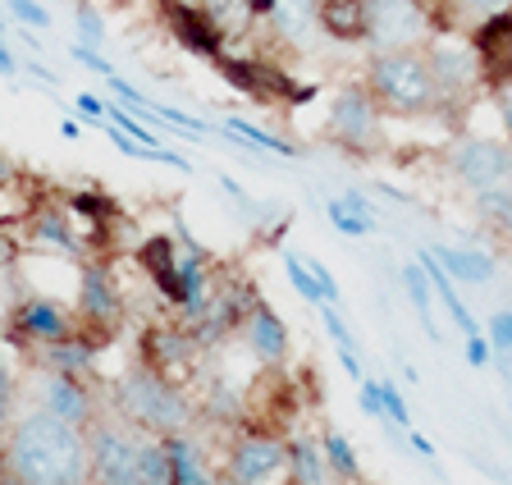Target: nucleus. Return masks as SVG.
I'll return each mask as SVG.
<instances>
[{
    "mask_svg": "<svg viewBox=\"0 0 512 485\" xmlns=\"http://www.w3.org/2000/svg\"><path fill=\"white\" fill-rule=\"evenodd\" d=\"M5 467L19 485H87L92 481L87 431L32 408L5 435Z\"/></svg>",
    "mask_w": 512,
    "mask_h": 485,
    "instance_id": "nucleus-1",
    "label": "nucleus"
},
{
    "mask_svg": "<svg viewBox=\"0 0 512 485\" xmlns=\"http://www.w3.org/2000/svg\"><path fill=\"white\" fill-rule=\"evenodd\" d=\"M115 408L128 426H138L142 435H179L188 431L192 421V403L170 376H160L151 362L128 367L115 385Z\"/></svg>",
    "mask_w": 512,
    "mask_h": 485,
    "instance_id": "nucleus-2",
    "label": "nucleus"
},
{
    "mask_svg": "<svg viewBox=\"0 0 512 485\" xmlns=\"http://www.w3.org/2000/svg\"><path fill=\"white\" fill-rule=\"evenodd\" d=\"M366 87L389 115H426L439 106L435 74H430L426 46H403V51H375L366 65Z\"/></svg>",
    "mask_w": 512,
    "mask_h": 485,
    "instance_id": "nucleus-3",
    "label": "nucleus"
},
{
    "mask_svg": "<svg viewBox=\"0 0 512 485\" xmlns=\"http://www.w3.org/2000/svg\"><path fill=\"white\" fill-rule=\"evenodd\" d=\"M325 138L348 156H375L384 147V115L371 87L343 83L330 97V119H325Z\"/></svg>",
    "mask_w": 512,
    "mask_h": 485,
    "instance_id": "nucleus-4",
    "label": "nucleus"
},
{
    "mask_svg": "<svg viewBox=\"0 0 512 485\" xmlns=\"http://www.w3.org/2000/svg\"><path fill=\"white\" fill-rule=\"evenodd\" d=\"M435 33L439 19L426 0H366V46L371 51L426 46Z\"/></svg>",
    "mask_w": 512,
    "mask_h": 485,
    "instance_id": "nucleus-5",
    "label": "nucleus"
},
{
    "mask_svg": "<svg viewBox=\"0 0 512 485\" xmlns=\"http://www.w3.org/2000/svg\"><path fill=\"white\" fill-rule=\"evenodd\" d=\"M426 60H430V74H435V92H439V106L448 110H467L471 101L480 97L485 87V74H480V60H476V46L458 42V37H430L426 42Z\"/></svg>",
    "mask_w": 512,
    "mask_h": 485,
    "instance_id": "nucleus-6",
    "label": "nucleus"
},
{
    "mask_svg": "<svg viewBox=\"0 0 512 485\" xmlns=\"http://www.w3.org/2000/svg\"><path fill=\"white\" fill-rule=\"evenodd\" d=\"M74 316H78V330L96 335L101 344L115 339V325L124 321V293H119L106 261H83V266H78Z\"/></svg>",
    "mask_w": 512,
    "mask_h": 485,
    "instance_id": "nucleus-7",
    "label": "nucleus"
},
{
    "mask_svg": "<svg viewBox=\"0 0 512 485\" xmlns=\"http://www.w3.org/2000/svg\"><path fill=\"white\" fill-rule=\"evenodd\" d=\"M448 170L458 184H467L471 193L494 184H512V147L494 138H462L448 151Z\"/></svg>",
    "mask_w": 512,
    "mask_h": 485,
    "instance_id": "nucleus-8",
    "label": "nucleus"
},
{
    "mask_svg": "<svg viewBox=\"0 0 512 485\" xmlns=\"http://www.w3.org/2000/svg\"><path fill=\"white\" fill-rule=\"evenodd\" d=\"M215 69H220V78H229V87H238V92H247V97L256 101H307L311 87H293L279 69L261 65V60H252V55H234V51H220L211 60Z\"/></svg>",
    "mask_w": 512,
    "mask_h": 485,
    "instance_id": "nucleus-9",
    "label": "nucleus"
},
{
    "mask_svg": "<svg viewBox=\"0 0 512 485\" xmlns=\"http://www.w3.org/2000/svg\"><path fill=\"white\" fill-rule=\"evenodd\" d=\"M78 330V316L64 307V302L46 298V293H28V298H19V307H14V321H10V339L14 344H55V339H69Z\"/></svg>",
    "mask_w": 512,
    "mask_h": 485,
    "instance_id": "nucleus-10",
    "label": "nucleus"
},
{
    "mask_svg": "<svg viewBox=\"0 0 512 485\" xmlns=\"http://www.w3.org/2000/svg\"><path fill=\"white\" fill-rule=\"evenodd\" d=\"M37 408L78 426V431H87L96 421V399L87 389V380L64 376V371H37Z\"/></svg>",
    "mask_w": 512,
    "mask_h": 485,
    "instance_id": "nucleus-11",
    "label": "nucleus"
},
{
    "mask_svg": "<svg viewBox=\"0 0 512 485\" xmlns=\"http://www.w3.org/2000/svg\"><path fill=\"white\" fill-rule=\"evenodd\" d=\"M288 467V444L266 431H247L229 449V481L234 485H270Z\"/></svg>",
    "mask_w": 512,
    "mask_h": 485,
    "instance_id": "nucleus-12",
    "label": "nucleus"
},
{
    "mask_svg": "<svg viewBox=\"0 0 512 485\" xmlns=\"http://www.w3.org/2000/svg\"><path fill=\"white\" fill-rule=\"evenodd\" d=\"M471 46H476V60H480V74H485V87H508L512 83V10L490 14L485 23L471 28Z\"/></svg>",
    "mask_w": 512,
    "mask_h": 485,
    "instance_id": "nucleus-13",
    "label": "nucleus"
},
{
    "mask_svg": "<svg viewBox=\"0 0 512 485\" xmlns=\"http://www.w3.org/2000/svg\"><path fill=\"white\" fill-rule=\"evenodd\" d=\"M243 339H247V353H252L261 367H284V357H288V325L270 312L266 302H256L252 312H247Z\"/></svg>",
    "mask_w": 512,
    "mask_h": 485,
    "instance_id": "nucleus-14",
    "label": "nucleus"
},
{
    "mask_svg": "<svg viewBox=\"0 0 512 485\" xmlns=\"http://www.w3.org/2000/svg\"><path fill=\"white\" fill-rule=\"evenodd\" d=\"M266 28L284 46H311L320 37V0H275Z\"/></svg>",
    "mask_w": 512,
    "mask_h": 485,
    "instance_id": "nucleus-15",
    "label": "nucleus"
},
{
    "mask_svg": "<svg viewBox=\"0 0 512 485\" xmlns=\"http://www.w3.org/2000/svg\"><path fill=\"white\" fill-rule=\"evenodd\" d=\"M101 339L87 335V330H74L69 339H55V344L37 348V367L42 371H64V376H87L96 367V353H101Z\"/></svg>",
    "mask_w": 512,
    "mask_h": 485,
    "instance_id": "nucleus-16",
    "label": "nucleus"
},
{
    "mask_svg": "<svg viewBox=\"0 0 512 485\" xmlns=\"http://www.w3.org/2000/svg\"><path fill=\"white\" fill-rule=\"evenodd\" d=\"M142 270H147L151 284L165 293V302H174V307H179V298H183V284H179V238H170V234L147 238V243H142Z\"/></svg>",
    "mask_w": 512,
    "mask_h": 485,
    "instance_id": "nucleus-17",
    "label": "nucleus"
},
{
    "mask_svg": "<svg viewBox=\"0 0 512 485\" xmlns=\"http://www.w3.org/2000/svg\"><path fill=\"white\" fill-rule=\"evenodd\" d=\"M165 23H170V33L179 37V46L206 55V60H215V55L224 51V37L215 33V23L202 14V5H179V10H165Z\"/></svg>",
    "mask_w": 512,
    "mask_h": 485,
    "instance_id": "nucleus-18",
    "label": "nucleus"
},
{
    "mask_svg": "<svg viewBox=\"0 0 512 485\" xmlns=\"http://www.w3.org/2000/svg\"><path fill=\"white\" fill-rule=\"evenodd\" d=\"M165 453H170V476H174V485H215L211 467H206L202 444L192 440L188 431L165 435Z\"/></svg>",
    "mask_w": 512,
    "mask_h": 485,
    "instance_id": "nucleus-19",
    "label": "nucleus"
},
{
    "mask_svg": "<svg viewBox=\"0 0 512 485\" xmlns=\"http://www.w3.org/2000/svg\"><path fill=\"white\" fill-rule=\"evenodd\" d=\"M325 216H330V225L339 229L343 238H366V234H375V225H380L371 202H366V193H357V188L330 197V202H325Z\"/></svg>",
    "mask_w": 512,
    "mask_h": 485,
    "instance_id": "nucleus-20",
    "label": "nucleus"
},
{
    "mask_svg": "<svg viewBox=\"0 0 512 485\" xmlns=\"http://www.w3.org/2000/svg\"><path fill=\"white\" fill-rule=\"evenodd\" d=\"M320 33L334 42H366V0H320Z\"/></svg>",
    "mask_w": 512,
    "mask_h": 485,
    "instance_id": "nucleus-21",
    "label": "nucleus"
},
{
    "mask_svg": "<svg viewBox=\"0 0 512 485\" xmlns=\"http://www.w3.org/2000/svg\"><path fill=\"white\" fill-rule=\"evenodd\" d=\"M512 10V0H439V33H471L476 23H485L490 14Z\"/></svg>",
    "mask_w": 512,
    "mask_h": 485,
    "instance_id": "nucleus-22",
    "label": "nucleus"
},
{
    "mask_svg": "<svg viewBox=\"0 0 512 485\" xmlns=\"http://www.w3.org/2000/svg\"><path fill=\"white\" fill-rule=\"evenodd\" d=\"M28 225H32V238H37V243H46V248H60V252H69V257H78V252H83V238L74 234L69 216H64V211H55V206H32Z\"/></svg>",
    "mask_w": 512,
    "mask_h": 485,
    "instance_id": "nucleus-23",
    "label": "nucleus"
},
{
    "mask_svg": "<svg viewBox=\"0 0 512 485\" xmlns=\"http://www.w3.org/2000/svg\"><path fill=\"white\" fill-rule=\"evenodd\" d=\"M430 252L448 270V280H462V284H490L494 270H499L490 252H476V248H430Z\"/></svg>",
    "mask_w": 512,
    "mask_h": 485,
    "instance_id": "nucleus-24",
    "label": "nucleus"
},
{
    "mask_svg": "<svg viewBox=\"0 0 512 485\" xmlns=\"http://www.w3.org/2000/svg\"><path fill=\"white\" fill-rule=\"evenodd\" d=\"M202 14L215 23V33L224 37V46L229 42H243L247 33H252V0H202Z\"/></svg>",
    "mask_w": 512,
    "mask_h": 485,
    "instance_id": "nucleus-25",
    "label": "nucleus"
},
{
    "mask_svg": "<svg viewBox=\"0 0 512 485\" xmlns=\"http://www.w3.org/2000/svg\"><path fill=\"white\" fill-rule=\"evenodd\" d=\"M288 472L298 485H330V463H325V449L311 440H288Z\"/></svg>",
    "mask_w": 512,
    "mask_h": 485,
    "instance_id": "nucleus-26",
    "label": "nucleus"
},
{
    "mask_svg": "<svg viewBox=\"0 0 512 485\" xmlns=\"http://www.w3.org/2000/svg\"><path fill=\"white\" fill-rule=\"evenodd\" d=\"M403 289H407V302H412V312H416V321H421V330H426V339L430 344H439V325H435V312H430V298H435V289H430V280H426V270L421 266H403Z\"/></svg>",
    "mask_w": 512,
    "mask_h": 485,
    "instance_id": "nucleus-27",
    "label": "nucleus"
},
{
    "mask_svg": "<svg viewBox=\"0 0 512 485\" xmlns=\"http://www.w3.org/2000/svg\"><path fill=\"white\" fill-rule=\"evenodd\" d=\"M133 481H138V485H174L165 440H147V435L138 440V463H133Z\"/></svg>",
    "mask_w": 512,
    "mask_h": 485,
    "instance_id": "nucleus-28",
    "label": "nucleus"
},
{
    "mask_svg": "<svg viewBox=\"0 0 512 485\" xmlns=\"http://www.w3.org/2000/svg\"><path fill=\"white\" fill-rule=\"evenodd\" d=\"M476 216L499 234H512V184H494L476 193Z\"/></svg>",
    "mask_w": 512,
    "mask_h": 485,
    "instance_id": "nucleus-29",
    "label": "nucleus"
},
{
    "mask_svg": "<svg viewBox=\"0 0 512 485\" xmlns=\"http://www.w3.org/2000/svg\"><path fill=\"white\" fill-rule=\"evenodd\" d=\"M220 129L229 133V138H234V142H243L247 151H256V147H261V151H270V156H284V161H288V156H298V151L288 147L284 138H275V133H266V129H256V124H247V119H224Z\"/></svg>",
    "mask_w": 512,
    "mask_h": 485,
    "instance_id": "nucleus-30",
    "label": "nucleus"
},
{
    "mask_svg": "<svg viewBox=\"0 0 512 485\" xmlns=\"http://www.w3.org/2000/svg\"><path fill=\"white\" fill-rule=\"evenodd\" d=\"M325 335H330V344L339 348L343 371H348L352 380H362V357H357V339H352L348 321L339 316V307H325Z\"/></svg>",
    "mask_w": 512,
    "mask_h": 485,
    "instance_id": "nucleus-31",
    "label": "nucleus"
},
{
    "mask_svg": "<svg viewBox=\"0 0 512 485\" xmlns=\"http://www.w3.org/2000/svg\"><path fill=\"white\" fill-rule=\"evenodd\" d=\"M320 449H325V463H330V472L339 476V481H357V476H362V463H357V453H352V444L343 440L339 431L325 435V440H320Z\"/></svg>",
    "mask_w": 512,
    "mask_h": 485,
    "instance_id": "nucleus-32",
    "label": "nucleus"
},
{
    "mask_svg": "<svg viewBox=\"0 0 512 485\" xmlns=\"http://www.w3.org/2000/svg\"><path fill=\"white\" fill-rule=\"evenodd\" d=\"M284 275H288V284H293V289H298L307 302L325 307V298H320V284H316V275H311V266H307V257H302V252H284Z\"/></svg>",
    "mask_w": 512,
    "mask_h": 485,
    "instance_id": "nucleus-33",
    "label": "nucleus"
},
{
    "mask_svg": "<svg viewBox=\"0 0 512 485\" xmlns=\"http://www.w3.org/2000/svg\"><path fill=\"white\" fill-rule=\"evenodd\" d=\"M151 115L174 124V129H183V133H192V138H211V124H206V119L183 115V110H174V106H156V101H151Z\"/></svg>",
    "mask_w": 512,
    "mask_h": 485,
    "instance_id": "nucleus-34",
    "label": "nucleus"
},
{
    "mask_svg": "<svg viewBox=\"0 0 512 485\" xmlns=\"http://www.w3.org/2000/svg\"><path fill=\"white\" fill-rule=\"evenodd\" d=\"M380 399H384V417L394 421L398 431H412V412H407V403H403V394H398L389 380H380Z\"/></svg>",
    "mask_w": 512,
    "mask_h": 485,
    "instance_id": "nucleus-35",
    "label": "nucleus"
},
{
    "mask_svg": "<svg viewBox=\"0 0 512 485\" xmlns=\"http://www.w3.org/2000/svg\"><path fill=\"white\" fill-rule=\"evenodd\" d=\"M485 339H490L494 353H512V307H503V312L490 316V325H485Z\"/></svg>",
    "mask_w": 512,
    "mask_h": 485,
    "instance_id": "nucleus-36",
    "label": "nucleus"
},
{
    "mask_svg": "<svg viewBox=\"0 0 512 485\" xmlns=\"http://www.w3.org/2000/svg\"><path fill=\"white\" fill-rule=\"evenodd\" d=\"M5 10H10L19 23H28V28H51V10L37 5V0H5Z\"/></svg>",
    "mask_w": 512,
    "mask_h": 485,
    "instance_id": "nucleus-37",
    "label": "nucleus"
},
{
    "mask_svg": "<svg viewBox=\"0 0 512 485\" xmlns=\"http://www.w3.org/2000/svg\"><path fill=\"white\" fill-rule=\"evenodd\" d=\"M74 19H78V33H83L87 46H101V42H106V23H101V14H96L92 5H78Z\"/></svg>",
    "mask_w": 512,
    "mask_h": 485,
    "instance_id": "nucleus-38",
    "label": "nucleus"
},
{
    "mask_svg": "<svg viewBox=\"0 0 512 485\" xmlns=\"http://www.w3.org/2000/svg\"><path fill=\"white\" fill-rule=\"evenodd\" d=\"M69 55H74V60H78V65H83V69H92V74H101V78H110V74H115V65H110L106 55L96 51V46H87V42H74V46H69Z\"/></svg>",
    "mask_w": 512,
    "mask_h": 485,
    "instance_id": "nucleus-39",
    "label": "nucleus"
},
{
    "mask_svg": "<svg viewBox=\"0 0 512 485\" xmlns=\"http://www.w3.org/2000/svg\"><path fill=\"white\" fill-rule=\"evenodd\" d=\"M10 426H14V380L5 371V362H0V440L10 435Z\"/></svg>",
    "mask_w": 512,
    "mask_h": 485,
    "instance_id": "nucleus-40",
    "label": "nucleus"
},
{
    "mask_svg": "<svg viewBox=\"0 0 512 485\" xmlns=\"http://www.w3.org/2000/svg\"><path fill=\"white\" fill-rule=\"evenodd\" d=\"M357 399H362V412L375 421H384V399H380V380H357Z\"/></svg>",
    "mask_w": 512,
    "mask_h": 485,
    "instance_id": "nucleus-41",
    "label": "nucleus"
},
{
    "mask_svg": "<svg viewBox=\"0 0 512 485\" xmlns=\"http://www.w3.org/2000/svg\"><path fill=\"white\" fill-rule=\"evenodd\" d=\"M462 357H467L471 367H490V357H494V348H490V339L485 335H476V339H467V344H462Z\"/></svg>",
    "mask_w": 512,
    "mask_h": 485,
    "instance_id": "nucleus-42",
    "label": "nucleus"
},
{
    "mask_svg": "<svg viewBox=\"0 0 512 485\" xmlns=\"http://www.w3.org/2000/svg\"><path fill=\"white\" fill-rule=\"evenodd\" d=\"M78 110H83V115L92 119V124H101V119H106V101L92 97V92H83V97H78Z\"/></svg>",
    "mask_w": 512,
    "mask_h": 485,
    "instance_id": "nucleus-43",
    "label": "nucleus"
},
{
    "mask_svg": "<svg viewBox=\"0 0 512 485\" xmlns=\"http://www.w3.org/2000/svg\"><path fill=\"white\" fill-rule=\"evenodd\" d=\"M407 444H412V453H421V458H435V444L426 440V435H416V431H403Z\"/></svg>",
    "mask_w": 512,
    "mask_h": 485,
    "instance_id": "nucleus-44",
    "label": "nucleus"
},
{
    "mask_svg": "<svg viewBox=\"0 0 512 485\" xmlns=\"http://www.w3.org/2000/svg\"><path fill=\"white\" fill-rule=\"evenodd\" d=\"M28 74L37 78V83H42V87H55V74H51V69H46V65H37V60H32V65H28Z\"/></svg>",
    "mask_w": 512,
    "mask_h": 485,
    "instance_id": "nucleus-45",
    "label": "nucleus"
},
{
    "mask_svg": "<svg viewBox=\"0 0 512 485\" xmlns=\"http://www.w3.org/2000/svg\"><path fill=\"white\" fill-rule=\"evenodd\" d=\"M0 74H5V78H14V74H19V65H14V55L5 51V42H0Z\"/></svg>",
    "mask_w": 512,
    "mask_h": 485,
    "instance_id": "nucleus-46",
    "label": "nucleus"
},
{
    "mask_svg": "<svg viewBox=\"0 0 512 485\" xmlns=\"http://www.w3.org/2000/svg\"><path fill=\"white\" fill-rule=\"evenodd\" d=\"M270 10H275V0H252V14H256V19H266Z\"/></svg>",
    "mask_w": 512,
    "mask_h": 485,
    "instance_id": "nucleus-47",
    "label": "nucleus"
},
{
    "mask_svg": "<svg viewBox=\"0 0 512 485\" xmlns=\"http://www.w3.org/2000/svg\"><path fill=\"white\" fill-rule=\"evenodd\" d=\"M60 133H64V138H69V142H78V133H83V129H78L74 119H64V124H60Z\"/></svg>",
    "mask_w": 512,
    "mask_h": 485,
    "instance_id": "nucleus-48",
    "label": "nucleus"
},
{
    "mask_svg": "<svg viewBox=\"0 0 512 485\" xmlns=\"http://www.w3.org/2000/svg\"><path fill=\"white\" fill-rule=\"evenodd\" d=\"M499 367H503V380L512 385V353H499Z\"/></svg>",
    "mask_w": 512,
    "mask_h": 485,
    "instance_id": "nucleus-49",
    "label": "nucleus"
},
{
    "mask_svg": "<svg viewBox=\"0 0 512 485\" xmlns=\"http://www.w3.org/2000/svg\"><path fill=\"white\" fill-rule=\"evenodd\" d=\"M499 106H503V124H508V133H512V97H499Z\"/></svg>",
    "mask_w": 512,
    "mask_h": 485,
    "instance_id": "nucleus-50",
    "label": "nucleus"
},
{
    "mask_svg": "<svg viewBox=\"0 0 512 485\" xmlns=\"http://www.w3.org/2000/svg\"><path fill=\"white\" fill-rule=\"evenodd\" d=\"M101 485H138V481H101Z\"/></svg>",
    "mask_w": 512,
    "mask_h": 485,
    "instance_id": "nucleus-51",
    "label": "nucleus"
},
{
    "mask_svg": "<svg viewBox=\"0 0 512 485\" xmlns=\"http://www.w3.org/2000/svg\"><path fill=\"white\" fill-rule=\"evenodd\" d=\"M0 42H5V19H0Z\"/></svg>",
    "mask_w": 512,
    "mask_h": 485,
    "instance_id": "nucleus-52",
    "label": "nucleus"
},
{
    "mask_svg": "<svg viewBox=\"0 0 512 485\" xmlns=\"http://www.w3.org/2000/svg\"><path fill=\"white\" fill-rule=\"evenodd\" d=\"M426 5H430V10H439V0H426Z\"/></svg>",
    "mask_w": 512,
    "mask_h": 485,
    "instance_id": "nucleus-53",
    "label": "nucleus"
}]
</instances>
